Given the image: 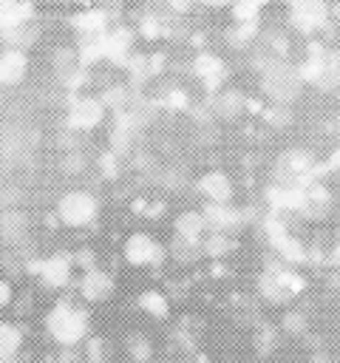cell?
<instances>
[{"label":"cell","instance_id":"cell-1","mask_svg":"<svg viewBox=\"0 0 340 363\" xmlns=\"http://www.w3.org/2000/svg\"><path fill=\"white\" fill-rule=\"evenodd\" d=\"M26 74V57L23 51L11 48V51H3L0 54V85H14L20 82Z\"/></svg>","mask_w":340,"mask_h":363},{"label":"cell","instance_id":"cell-2","mask_svg":"<svg viewBox=\"0 0 340 363\" xmlns=\"http://www.w3.org/2000/svg\"><path fill=\"white\" fill-rule=\"evenodd\" d=\"M31 17V6L20 0H0V28L23 26Z\"/></svg>","mask_w":340,"mask_h":363},{"label":"cell","instance_id":"cell-3","mask_svg":"<svg viewBox=\"0 0 340 363\" xmlns=\"http://www.w3.org/2000/svg\"><path fill=\"white\" fill-rule=\"evenodd\" d=\"M85 34H99L102 31V26H105V17L99 14V11H88V14H82V17H76L74 20Z\"/></svg>","mask_w":340,"mask_h":363},{"label":"cell","instance_id":"cell-4","mask_svg":"<svg viewBox=\"0 0 340 363\" xmlns=\"http://www.w3.org/2000/svg\"><path fill=\"white\" fill-rule=\"evenodd\" d=\"M96 119H99V108H96L91 99H85V102H79V105L74 108V122L91 125V122H96Z\"/></svg>","mask_w":340,"mask_h":363},{"label":"cell","instance_id":"cell-5","mask_svg":"<svg viewBox=\"0 0 340 363\" xmlns=\"http://www.w3.org/2000/svg\"><path fill=\"white\" fill-rule=\"evenodd\" d=\"M17 349V332L11 326H0V354H8Z\"/></svg>","mask_w":340,"mask_h":363},{"label":"cell","instance_id":"cell-6","mask_svg":"<svg viewBox=\"0 0 340 363\" xmlns=\"http://www.w3.org/2000/svg\"><path fill=\"white\" fill-rule=\"evenodd\" d=\"M6 301H8V286L0 284V303H6Z\"/></svg>","mask_w":340,"mask_h":363},{"label":"cell","instance_id":"cell-7","mask_svg":"<svg viewBox=\"0 0 340 363\" xmlns=\"http://www.w3.org/2000/svg\"><path fill=\"white\" fill-rule=\"evenodd\" d=\"M207 3H224V0H207Z\"/></svg>","mask_w":340,"mask_h":363}]
</instances>
